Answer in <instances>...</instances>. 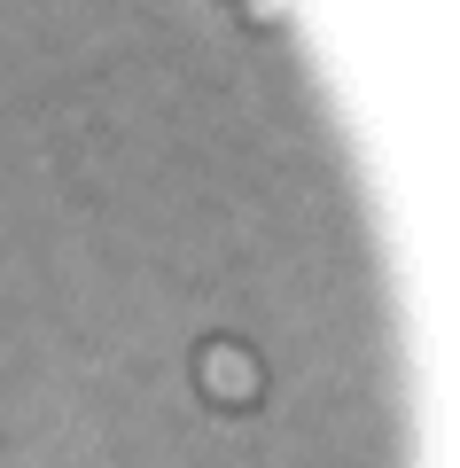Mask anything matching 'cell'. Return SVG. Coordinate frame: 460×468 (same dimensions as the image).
<instances>
[{
    "label": "cell",
    "instance_id": "obj_1",
    "mask_svg": "<svg viewBox=\"0 0 460 468\" xmlns=\"http://www.w3.org/2000/svg\"><path fill=\"white\" fill-rule=\"evenodd\" d=\"M196 383L211 406H258L265 390V367H258V351L234 344V335H211V344L196 351Z\"/></svg>",
    "mask_w": 460,
    "mask_h": 468
},
{
    "label": "cell",
    "instance_id": "obj_2",
    "mask_svg": "<svg viewBox=\"0 0 460 468\" xmlns=\"http://www.w3.org/2000/svg\"><path fill=\"white\" fill-rule=\"evenodd\" d=\"M250 24H281V0H250Z\"/></svg>",
    "mask_w": 460,
    "mask_h": 468
}]
</instances>
